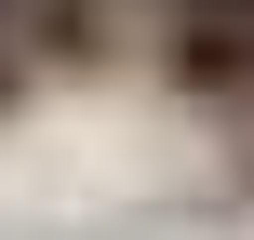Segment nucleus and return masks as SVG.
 Returning <instances> with one entry per match:
<instances>
[{"instance_id":"1","label":"nucleus","mask_w":254,"mask_h":240,"mask_svg":"<svg viewBox=\"0 0 254 240\" xmlns=\"http://www.w3.org/2000/svg\"><path fill=\"white\" fill-rule=\"evenodd\" d=\"M161 67L214 107H254V13H161Z\"/></svg>"}]
</instances>
